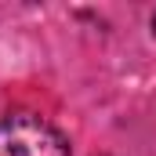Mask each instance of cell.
<instances>
[{
    "label": "cell",
    "instance_id": "1",
    "mask_svg": "<svg viewBox=\"0 0 156 156\" xmlns=\"http://www.w3.org/2000/svg\"><path fill=\"white\" fill-rule=\"evenodd\" d=\"M0 156H69V142L51 120L18 109L0 116Z\"/></svg>",
    "mask_w": 156,
    "mask_h": 156
},
{
    "label": "cell",
    "instance_id": "2",
    "mask_svg": "<svg viewBox=\"0 0 156 156\" xmlns=\"http://www.w3.org/2000/svg\"><path fill=\"white\" fill-rule=\"evenodd\" d=\"M153 37H156V11H153Z\"/></svg>",
    "mask_w": 156,
    "mask_h": 156
}]
</instances>
